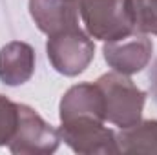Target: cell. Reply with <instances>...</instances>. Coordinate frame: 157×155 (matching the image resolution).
Returning a JSON list of instances; mask_svg holds the SVG:
<instances>
[{
	"label": "cell",
	"instance_id": "cell-5",
	"mask_svg": "<svg viewBox=\"0 0 157 155\" xmlns=\"http://www.w3.org/2000/svg\"><path fill=\"white\" fill-rule=\"evenodd\" d=\"M59 131L31 106L20 104V122L13 141L7 146L9 152L15 155H49L59 150Z\"/></svg>",
	"mask_w": 157,
	"mask_h": 155
},
{
	"label": "cell",
	"instance_id": "cell-3",
	"mask_svg": "<svg viewBox=\"0 0 157 155\" xmlns=\"http://www.w3.org/2000/svg\"><path fill=\"white\" fill-rule=\"evenodd\" d=\"M46 55L55 71L64 77H77L91 64L95 44L80 28H71L48 37Z\"/></svg>",
	"mask_w": 157,
	"mask_h": 155
},
{
	"label": "cell",
	"instance_id": "cell-10",
	"mask_svg": "<svg viewBox=\"0 0 157 155\" xmlns=\"http://www.w3.org/2000/svg\"><path fill=\"white\" fill-rule=\"evenodd\" d=\"M119 153H157V120H139L115 133Z\"/></svg>",
	"mask_w": 157,
	"mask_h": 155
},
{
	"label": "cell",
	"instance_id": "cell-2",
	"mask_svg": "<svg viewBox=\"0 0 157 155\" xmlns=\"http://www.w3.org/2000/svg\"><path fill=\"white\" fill-rule=\"evenodd\" d=\"M78 15L91 39L112 42L135 33L126 0H78Z\"/></svg>",
	"mask_w": 157,
	"mask_h": 155
},
{
	"label": "cell",
	"instance_id": "cell-12",
	"mask_svg": "<svg viewBox=\"0 0 157 155\" xmlns=\"http://www.w3.org/2000/svg\"><path fill=\"white\" fill-rule=\"evenodd\" d=\"M20 122V104L0 95V146H9Z\"/></svg>",
	"mask_w": 157,
	"mask_h": 155
},
{
	"label": "cell",
	"instance_id": "cell-6",
	"mask_svg": "<svg viewBox=\"0 0 157 155\" xmlns=\"http://www.w3.org/2000/svg\"><path fill=\"white\" fill-rule=\"evenodd\" d=\"M104 60L108 66L122 75H133L143 71L154 53V44L152 39H148L144 33H132L124 39L106 42L102 47Z\"/></svg>",
	"mask_w": 157,
	"mask_h": 155
},
{
	"label": "cell",
	"instance_id": "cell-13",
	"mask_svg": "<svg viewBox=\"0 0 157 155\" xmlns=\"http://www.w3.org/2000/svg\"><path fill=\"white\" fill-rule=\"evenodd\" d=\"M148 78H150V93H152V99L157 102V59H155V62L152 64V68H150Z\"/></svg>",
	"mask_w": 157,
	"mask_h": 155
},
{
	"label": "cell",
	"instance_id": "cell-9",
	"mask_svg": "<svg viewBox=\"0 0 157 155\" xmlns=\"http://www.w3.org/2000/svg\"><path fill=\"white\" fill-rule=\"evenodd\" d=\"M35 73V49L28 42L13 40L0 47V82L22 86Z\"/></svg>",
	"mask_w": 157,
	"mask_h": 155
},
{
	"label": "cell",
	"instance_id": "cell-7",
	"mask_svg": "<svg viewBox=\"0 0 157 155\" xmlns=\"http://www.w3.org/2000/svg\"><path fill=\"white\" fill-rule=\"evenodd\" d=\"M29 15L42 33L78 28V0H29Z\"/></svg>",
	"mask_w": 157,
	"mask_h": 155
},
{
	"label": "cell",
	"instance_id": "cell-8",
	"mask_svg": "<svg viewBox=\"0 0 157 155\" xmlns=\"http://www.w3.org/2000/svg\"><path fill=\"white\" fill-rule=\"evenodd\" d=\"M59 117L62 120L77 119V117H93L104 120V100L99 86L93 82H80L71 86L60 99Z\"/></svg>",
	"mask_w": 157,
	"mask_h": 155
},
{
	"label": "cell",
	"instance_id": "cell-11",
	"mask_svg": "<svg viewBox=\"0 0 157 155\" xmlns=\"http://www.w3.org/2000/svg\"><path fill=\"white\" fill-rule=\"evenodd\" d=\"M133 29L144 35H157V0H126Z\"/></svg>",
	"mask_w": 157,
	"mask_h": 155
},
{
	"label": "cell",
	"instance_id": "cell-1",
	"mask_svg": "<svg viewBox=\"0 0 157 155\" xmlns=\"http://www.w3.org/2000/svg\"><path fill=\"white\" fill-rule=\"evenodd\" d=\"M104 100V119L119 128H128L143 119L146 93L128 75L117 71L104 73L95 80Z\"/></svg>",
	"mask_w": 157,
	"mask_h": 155
},
{
	"label": "cell",
	"instance_id": "cell-4",
	"mask_svg": "<svg viewBox=\"0 0 157 155\" xmlns=\"http://www.w3.org/2000/svg\"><path fill=\"white\" fill-rule=\"evenodd\" d=\"M60 141L80 155L119 153L115 131L104 126V120L93 117H77L62 120L57 128Z\"/></svg>",
	"mask_w": 157,
	"mask_h": 155
}]
</instances>
